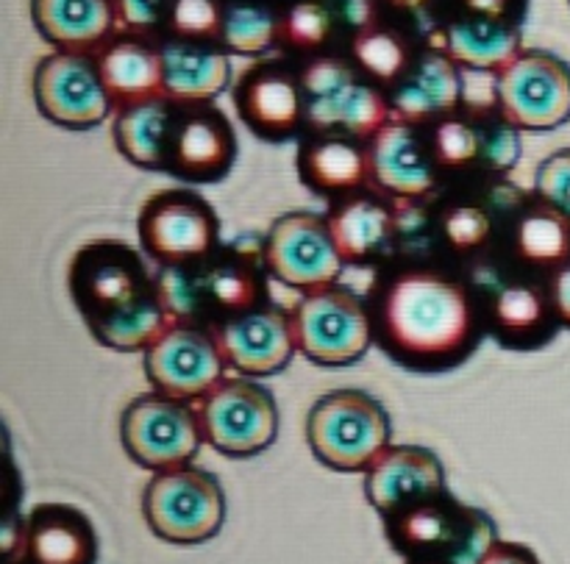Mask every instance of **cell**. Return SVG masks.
Returning a JSON list of instances; mask_svg holds the SVG:
<instances>
[{"label":"cell","instance_id":"6da1fadb","mask_svg":"<svg viewBox=\"0 0 570 564\" xmlns=\"http://www.w3.org/2000/svg\"><path fill=\"white\" fill-rule=\"evenodd\" d=\"M367 300L379 350L404 370H454L488 337L482 295L454 267L393 265Z\"/></svg>","mask_w":570,"mask_h":564},{"label":"cell","instance_id":"7a4b0ae2","mask_svg":"<svg viewBox=\"0 0 570 564\" xmlns=\"http://www.w3.org/2000/svg\"><path fill=\"white\" fill-rule=\"evenodd\" d=\"M67 293L95 343L117 354L145 350L167 326L156 273L122 239H92L67 265Z\"/></svg>","mask_w":570,"mask_h":564},{"label":"cell","instance_id":"3957f363","mask_svg":"<svg viewBox=\"0 0 570 564\" xmlns=\"http://www.w3.org/2000/svg\"><path fill=\"white\" fill-rule=\"evenodd\" d=\"M265 237L223 243L212 259L187 267H156L161 304L170 323L215 328L217 323L267 304Z\"/></svg>","mask_w":570,"mask_h":564},{"label":"cell","instance_id":"277c9868","mask_svg":"<svg viewBox=\"0 0 570 564\" xmlns=\"http://www.w3.org/2000/svg\"><path fill=\"white\" fill-rule=\"evenodd\" d=\"M382 526L390 548L417 564H476L501 540L493 517L451 489L384 517Z\"/></svg>","mask_w":570,"mask_h":564},{"label":"cell","instance_id":"5b68a950","mask_svg":"<svg viewBox=\"0 0 570 564\" xmlns=\"http://www.w3.org/2000/svg\"><path fill=\"white\" fill-rule=\"evenodd\" d=\"M306 133H345L360 142L376 137L390 120V98L345 56L317 53L301 67Z\"/></svg>","mask_w":570,"mask_h":564},{"label":"cell","instance_id":"8992f818","mask_svg":"<svg viewBox=\"0 0 570 564\" xmlns=\"http://www.w3.org/2000/svg\"><path fill=\"white\" fill-rule=\"evenodd\" d=\"M306 445L328 471L365 473L393 439L387 409L356 387L332 389L306 412Z\"/></svg>","mask_w":570,"mask_h":564},{"label":"cell","instance_id":"52a82bcc","mask_svg":"<svg viewBox=\"0 0 570 564\" xmlns=\"http://www.w3.org/2000/svg\"><path fill=\"white\" fill-rule=\"evenodd\" d=\"M226 489L198 465L154 473L142 489V521L167 545H200L215 540L226 523Z\"/></svg>","mask_w":570,"mask_h":564},{"label":"cell","instance_id":"ba28073f","mask_svg":"<svg viewBox=\"0 0 570 564\" xmlns=\"http://www.w3.org/2000/svg\"><path fill=\"white\" fill-rule=\"evenodd\" d=\"M298 354L317 367H348L376 345L371 300L345 284L312 289L293 309Z\"/></svg>","mask_w":570,"mask_h":564},{"label":"cell","instance_id":"9c48e42d","mask_svg":"<svg viewBox=\"0 0 570 564\" xmlns=\"http://www.w3.org/2000/svg\"><path fill=\"white\" fill-rule=\"evenodd\" d=\"M426 128L445 184L501 178L521 159V131L499 115L495 103L490 109L465 103Z\"/></svg>","mask_w":570,"mask_h":564},{"label":"cell","instance_id":"30bf717a","mask_svg":"<svg viewBox=\"0 0 570 564\" xmlns=\"http://www.w3.org/2000/svg\"><path fill=\"white\" fill-rule=\"evenodd\" d=\"M139 250L156 267H187L212 259L223 248L217 211L189 187L150 195L137 217Z\"/></svg>","mask_w":570,"mask_h":564},{"label":"cell","instance_id":"8fae6325","mask_svg":"<svg viewBox=\"0 0 570 564\" xmlns=\"http://www.w3.org/2000/svg\"><path fill=\"white\" fill-rule=\"evenodd\" d=\"M120 443L128 459L148 473L193 465L204 445L198 406L156 389L137 395L120 415Z\"/></svg>","mask_w":570,"mask_h":564},{"label":"cell","instance_id":"7c38bea8","mask_svg":"<svg viewBox=\"0 0 570 564\" xmlns=\"http://www.w3.org/2000/svg\"><path fill=\"white\" fill-rule=\"evenodd\" d=\"M195 406H198L204 445L228 459L259 456L276 443V395L256 378L226 376Z\"/></svg>","mask_w":570,"mask_h":564},{"label":"cell","instance_id":"4fadbf2b","mask_svg":"<svg viewBox=\"0 0 570 564\" xmlns=\"http://www.w3.org/2000/svg\"><path fill=\"white\" fill-rule=\"evenodd\" d=\"M493 103L518 131L546 133L570 120V65L543 48H523L495 76Z\"/></svg>","mask_w":570,"mask_h":564},{"label":"cell","instance_id":"5bb4252c","mask_svg":"<svg viewBox=\"0 0 570 564\" xmlns=\"http://www.w3.org/2000/svg\"><path fill=\"white\" fill-rule=\"evenodd\" d=\"M31 95L39 115L67 131H89L115 115L95 53L42 56L33 67Z\"/></svg>","mask_w":570,"mask_h":564},{"label":"cell","instance_id":"9a60e30c","mask_svg":"<svg viewBox=\"0 0 570 564\" xmlns=\"http://www.w3.org/2000/svg\"><path fill=\"white\" fill-rule=\"evenodd\" d=\"M265 267L273 281L301 295L340 281L343 259L334 245L326 215L293 209L278 215L265 231Z\"/></svg>","mask_w":570,"mask_h":564},{"label":"cell","instance_id":"2e32d148","mask_svg":"<svg viewBox=\"0 0 570 564\" xmlns=\"http://www.w3.org/2000/svg\"><path fill=\"white\" fill-rule=\"evenodd\" d=\"M145 378L167 398L200 404L217 384L232 376L212 328L170 323L142 350Z\"/></svg>","mask_w":570,"mask_h":564},{"label":"cell","instance_id":"e0dca14e","mask_svg":"<svg viewBox=\"0 0 570 564\" xmlns=\"http://www.w3.org/2000/svg\"><path fill=\"white\" fill-rule=\"evenodd\" d=\"M234 109L262 142L282 145L306 133V98L301 70L267 59L239 72L232 87Z\"/></svg>","mask_w":570,"mask_h":564},{"label":"cell","instance_id":"ac0fdd59","mask_svg":"<svg viewBox=\"0 0 570 564\" xmlns=\"http://www.w3.org/2000/svg\"><path fill=\"white\" fill-rule=\"evenodd\" d=\"M367 159L371 187L390 200H429L445 189L426 126L390 120L376 137L367 139Z\"/></svg>","mask_w":570,"mask_h":564},{"label":"cell","instance_id":"d6986e66","mask_svg":"<svg viewBox=\"0 0 570 564\" xmlns=\"http://www.w3.org/2000/svg\"><path fill=\"white\" fill-rule=\"evenodd\" d=\"M232 376L271 378L289 367L298 354L293 332V311L276 304H262L212 328Z\"/></svg>","mask_w":570,"mask_h":564},{"label":"cell","instance_id":"ffe728a7","mask_svg":"<svg viewBox=\"0 0 570 564\" xmlns=\"http://www.w3.org/2000/svg\"><path fill=\"white\" fill-rule=\"evenodd\" d=\"M484 326L501 348L529 354L540 350L560 334L554 304L546 278L529 273H510L482 293Z\"/></svg>","mask_w":570,"mask_h":564},{"label":"cell","instance_id":"44dd1931","mask_svg":"<svg viewBox=\"0 0 570 564\" xmlns=\"http://www.w3.org/2000/svg\"><path fill=\"white\" fill-rule=\"evenodd\" d=\"M237 154V131L215 103L181 106L167 145L165 172L187 187H206L232 172Z\"/></svg>","mask_w":570,"mask_h":564},{"label":"cell","instance_id":"7402d4cb","mask_svg":"<svg viewBox=\"0 0 570 564\" xmlns=\"http://www.w3.org/2000/svg\"><path fill=\"white\" fill-rule=\"evenodd\" d=\"M362 478L367 504L382 521L417 501L449 493V478L440 456L432 448L412 443L384 448Z\"/></svg>","mask_w":570,"mask_h":564},{"label":"cell","instance_id":"603a6c76","mask_svg":"<svg viewBox=\"0 0 570 564\" xmlns=\"http://www.w3.org/2000/svg\"><path fill=\"white\" fill-rule=\"evenodd\" d=\"M393 120L432 126L465 106L462 67L440 44L417 50L415 65L387 92Z\"/></svg>","mask_w":570,"mask_h":564},{"label":"cell","instance_id":"cb8c5ba5","mask_svg":"<svg viewBox=\"0 0 570 564\" xmlns=\"http://www.w3.org/2000/svg\"><path fill=\"white\" fill-rule=\"evenodd\" d=\"M345 267H384L395 259V204L376 189L337 200L326 211Z\"/></svg>","mask_w":570,"mask_h":564},{"label":"cell","instance_id":"d4e9b609","mask_svg":"<svg viewBox=\"0 0 570 564\" xmlns=\"http://www.w3.org/2000/svg\"><path fill=\"white\" fill-rule=\"evenodd\" d=\"M295 170L309 192L332 204L373 189L367 142L345 133H304L298 139Z\"/></svg>","mask_w":570,"mask_h":564},{"label":"cell","instance_id":"484cf974","mask_svg":"<svg viewBox=\"0 0 570 564\" xmlns=\"http://www.w3.org/2000/svg\"><path fill=\"white\" fill-rule=\"evenodd\" d=\"M504 254L515 270L549 278L570 261V217L529 192L507 226Z\"/></svg>","mask_w":570,"mask_h":564},{"label":"cell","instance_id":"4316f807","mask_svg":"<svg viewBox=\"0 0 570 564\" xmlns=\"http://www.w3.org/2000/svg\"><path fill=\"white\" fill-rule=\"evenodd\" d=\"M165 98L176 106L215 103L232 87V59L223 44L167 39L161 44Z\"/></svg>","mask_w":570,"mask_h":564},{"label":"cell","instance_id":"83f0119b","mask_svg":"<svg viewBox=\"0 0 570 564\" xmlns=\"http://www.w3.org/2000/svg\"><path fill=\"white\" fill-rule=\"evenodd\" d=\"M26 564H95L98 532L78 506L37 504L28 512Z\"/></svg>","mask_w":570,"mask_h":564},{"label":"cell","instance_id":"f1b7e54d","mask_svg":"<svg viewBox=\"0 0 570 564\" xmlns=\"http://www.w3.org/2000/svg\"><path fill=\"white\" fill-rule=\"evenodd\" d=\"M31 22L56 50L98 53L117 28L115 0H31Z\"/></svg>","mask_w":570,"mask_h":564},{"label":"cell","instance_id":"f546056e","mask_svg":"<svg viewBox=\"0 0 570 564\" xmlns=\"http://www.w3.org/2000/svg\"><path fill=\"white\" fill-rule=\"evenodd\" d=\"M438 44L462 70L499 76L521 56L523 33L518 22L460 14L443 28Z\"/></svg>","mask_w":570,"mask_h":564},{"label":"cell","instance_id":"4dcf8cb0","mask_svg":"<svg viewBox=\"0 0 570 564\" xmlns=\"http://www.w3.org/2000/svg\"><path fill=\"white\" fill-rule=\"evenodd\" d=\"M95 59L115 109L139 100L165 98L161 44H150L139 37H117L109 39Z\"/></svg>","mask_w":570,"mask_h":564},{"label":"cell","instance_id":"1f68e13d","mask_svg":"<svg viewBox=\"0 0 570 564\" xmlns=\"http://www.w3.org/2000/svg\"><path fill=\"white\" fill-rule=\"evenodd\" d=\"M181 106L170 98H150L139 103L120 106L111 115V139L128 165L139 170L165 172L167 145Z\"/></svg>","mask_w":570,"mask_h":564},{"label":"cell","instance_id":"d6a6232c","mask_svg":"<svg viewBox=\"0 0 570 564\" xmlns=\"http://www.w3.org/2000/svg\"><path fill=\"white\" fill-rule=\"evenodd\" d=\"M415 56L417 50L410 37L393 26H382V22L365 28V31H356L348 44V59L360 67L367 81L382 87L384 92H390L410 72Z\"/></svg>","mask_w":570,"mask_h":564},{"label":"cell","instance_id":"836d02e7","mask_svg":"<svg viewBox=\"0 0 570 564\" xmlns=\"http://www.w3.org/2000/svg\"><path fill=\"white\" fill-rule=\"evenodd\" d=\"M220 44L239 56L271 53L282 44V14L259 0H234L226 6Z\"/></svg>","mask_w":570,"mask_h":564},{"label":"cell","instance_id":"e575fe53","mask_svg":"<svg viewBox=\"0 0 570 564\" xmlns=\"http://www.w3.org/2000/svg\"><path fill=\"white\" fill-rule=\"evenodd\" d=\"M334 28L337 17L326 0H295L287 11H282V44L295 53H323L334 37Z\"/></svg>","mask_w":570,"mask_h":564},{"label":"cell","instance_id":"d590c367","mask_svg":"<svg viewBox=\"0 0 570 564\" xmlns=\"http://www.w3.org/2000/svg\"><path fill=\"white\" fill-rule=\"evenodd\" d=\"M226 6L220 0H173L167 14V31L170 39H187V42H220Z\"/></svg>","mask_w":570,"mask_h":564},{"label":"cell","instance_id":"8d00e7d4","mask_svg":"<svg viewBox=\"0 0 570 564\" xmlns=\"http://www.w3.org/2000/svg\"><path fill=\"white\" fill-rule=\"evenodd\" d=\"M532 192L570 217V148L554 150L540 161Z\"/></svg>","mask_w":570,"mask_h":564},{"label":"cell","instance_id":"74e56055","mask_svg":"<svg viewBox=\"0 0 570 564\" xmlns=\"http://www.w3.org/2000/svg\"><path fill=\"white\" fill-rule=\"evenodd\" d=\"M173 0H115L117 26L126 31H154L165 26Z\"/></svg>","mask_w":570,"mask_h":564},{"label":"cell","instance_id":"f35d334b","mask_svg":"<svg viewBox=\"0 0 570 564\" xmlns=\"http://www.w3.org/2000/svg\"><path fill=\"white\" fill-rule=\"evenodd\" d=\"M26 528L28 515L20 509H3V523H0V554L6 564L22 562L26 556Z\"/></svg>","mask_w":570,"mask_h":564},{"label":"cell","instance_id":"ab89813d","mask_svg":"<svg viewBox=\"0 0 570 564\" xmlns=\"http://www.w3.org/2000/svg\"><path fill=\"white\" fill-rule=\"evenodd\" d=\"M328 9L334 11L337 22H343L348 31H365L376 26V0H326Z\"/></svg>","mask_w":570,"mask_h":564},{"label":"cell","instance_id":"60d3db41","mask_svg":"<svg viewBox=\"0 0 570 564\" xmlns=\"http://www.w3.org/2000/svg\"><path fill=\"white\" fill-rule=\"evenodd\" d=\"M462 14L471 17H488V20L501 22H518L521 26V14L527 9V0H460Z\"/></svg>","mask_w":570,"mask_h":564},{"label":"cell","instance_id":"b9f144b4","mask_svg":"<svg viewBox=\"0 0 570 564\" xmlns=\"http://www.w3.org/2000/svg\"><path fill=\"white\" fill-rule=\"evenodd\" d=\"M546 284H549V295L551 304H554L557 320H560L562 328L570 332V261L557 273H551V276L546 278Z\"/></svg>","mask_w":570,"mask_h":564},{"label":"cell","instance_id":"7bdbcfd3","mask_svg":"<svg viewBox=\"0 0 570 564\" xmlns=\"http://www.w3.org/2000/svg\"><path fill=\"white\" fill-rule=\"evenodd\" d=\"M476 564H543V562H540V556L534 554L532 548H527V545L499 540V543H495Z\"/></svg>","mask_w":570,"mask_h":564},{"label":"cell","instance_id":"ee69618b","mask_svg":"<svg viewBox=\"0 0 570 564\" xmlns=\"http://www.w3.org/2000/svg\"><path fill=\"white\" fill-rule=\"evenodd\" d=\"M384 3L399 11H423L429 6V0H384Z\"/></svg>","mask_w":570,"mask_h":564},{"label":"cell","instance_id":"f6af8a7d","mask_svg":"<svg viewBox=\"0 0 570 564\" xmlns=\"http://www.w3.org/2000/svg\"><path fill=\"white\" fill-rule=\"evenodd\" d=\"M9 564H26V562H9Z\"/></svg>","mask_w":570,"mask_h":564},{"label":"cell","instance_id":"bcb514c9","mask_svg":"<svg viewBox=\"0 0 570 564\" xmlns=\"http://www.w3.org/2000/svg\"><path fill=\"white\" fill-rule=\"evenodd\" d=\"M406 564H417V562H406Z\"/></svg>","mask_w":570,"mask_h":564}]
</instances>
